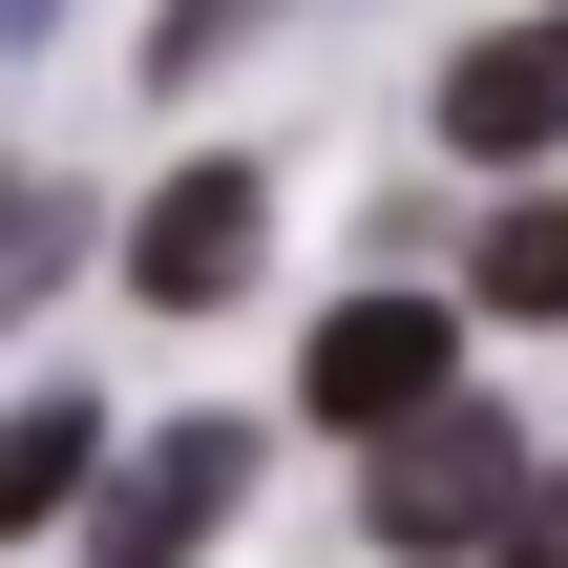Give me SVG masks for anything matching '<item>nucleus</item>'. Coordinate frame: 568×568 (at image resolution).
<instances>
[{
  "mask_svg": "<svg viewBox=\"0 0 568 568\" xmlns=\"http://www.w3.org/2000/svg\"><path fill=\"white\" fill-rule=\"evenodd\" d=\"M506 506H527V443H506L485 400H443V422H400V443H379V548H400V568L506 548Z\"/></svg>",
  "mask_w": 568,
  "mask_h": 568,
  "instance_id": "1",
  "label": "nucleus"
},
{
  "mask_svg": "<svg viewBox=\"0 0 568 568\" xmlns=\"http://www.w3.org/2000/svg\"><path fill=\"white\" fill-rule=\"evenodd\" d=\"M443 337H464V295H337L316 358H295V400L358 422V443H400V422H443Z\"/></svg>",
  "mask_w": 568,
  "mask_h": 568,
  "instance_id": "2",
  "label": "nucleus"
},
{
  "mask_svg": "<svg viewBox=\"0 0 568 568\" xmlns=\"http://www.w3.org/2000/svg\"><path fill=\"white\" fill-rule=\"evenodd\" d=\"M232 485H253V422H169V443H126V485L84 506V568H190L232 527Z\"/></svg>",
  "mask_w": 568,
  "mask_h": 568,
  "instance_id": "3",
  "label": "nucleus"
},
{
  "mask_svg": "<svg viewBox=\"0 0 568 568\" xmlns=\"http://www.w3.org/2000/svg\"><path fill=\"white\" fill-rule=\"evenodd\" d=\"M253 253H274V190H253V169H169V190L126 211V295H169V316L253 295Z\"/></svg>",
  "mask_w": 568,
  "mask_h": 568,
  "instance_id": "4",
  "label": "nucleus"
},
{
  "mask_svg": "<svg viewBox=\"0 0 568 568\" xmlns=\"http://www.w3.org/2000/svg\"><path fill=\"white\" fill-rule=\"evenodd\" d=\"M443 148H464V169L568 148V21H485V42L443 63Z\"/></svg>",
  "mask_w": 568,
  "mask_h": 568,
  "instance_id": "5",
  "label": "nucleus"
},
{
  "mask_svg": "<svg viewBox=\"0 0 568 568\" xmlns=\"http://www.w3.org/2000/svg\"><path fill=\"white\" fill-rule=\"evenodd\" d=\"M84 464H105V422H84V400H21V422H0V548H21V527H63V506H84Z\"/></svg>",
  "mask_w": 568,
  "mask_h": 568,
  "instance_id": "6",
  "label": "nucleus"
},
{
  "mask_svg": "<svg viewBox=\"0 0 568 568\" xmlns=\"http://www.w3.org/2000/svg\"><path fill=\"white\" fill-rule=\"evenodd\" d=\"M464 295H485V316H568V190H527V211L464 253Z\"/></svg>",
  "mask_w": 568,
  "mask_h": 568,
  "instance_id": "7",
  "label": "nucleus"
},
{
  "mask_svg": "<svg viewBox=\"0 0 568 568\" xmlns=\"http://www.w3.org/2000/svg\"><path fill=\"white\" fill-rule=\"evenodd\" d=\"M63 253H84V190H42V169H0V316H21V295H42Z\"/></svg>",
  "mask_w": 568,
  "mask_h": 568,
  "instance_id": "8",
  "label": "nucleus"
},
{
  "mask_svg": "<svg viewBox=\"0 0 568 568\" xmlns=\"http://www.w3.org/2000/svg\"><path fill=\"white\" fill-rule=\"evenodd\" d=\"M485 568H568V464L527 485V506H506V548H485Z\"/></svg>",
  "mask_w": 568,
  "mask_h": 568,
  "instance_id": "9",
  "label": "nucleus"
},
{
  "mask_svg": "<svg viewBox=\"0 0 568 568\" xmlns=\"http://www.w3.org/2000/svg\"><path fill=\"white\" fill-rule=\"evenodd\" d=\"M232 21H253V0H169V42H148V63H169V84H190V63H211V42H232Z\"/></svg>",
  "mask_w": 568,
  "mask_h": 568,
  "instance_id": "10",
  "label": "nucleus"
}]
</instances>
